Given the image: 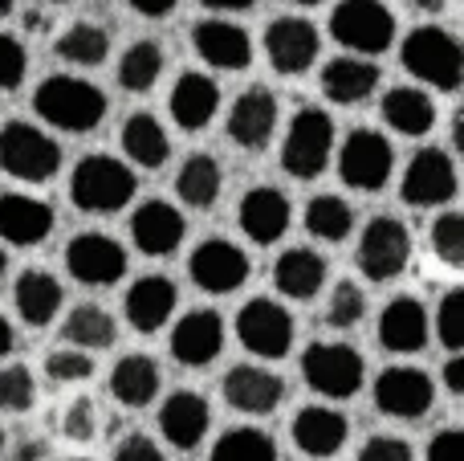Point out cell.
<instances>
[{
	"label": "cell",
	"mask_w": 464,
	"mask_h": 461,
	"mask_svg": "<svg viewBox=\"0 0 464 461\" xmlns=\"http://www.w3.org/2000/svg\"><path fill=\"white\" fill-rule=\"evenodd\" d=\"M33 111L57 131H94L106 119V94L86 78L53 74L37 86Z\"/></svg>",
	"instance_id": "cell-1"
},
{
	"label": "cell",
	"mask_w": 464,
	"mask_h": 461,
	"mask_svg": "<svg viewBox=\"0 0 464 461\" xmlns=\"http://www.w3.org/2000/svg\"><path fill=\"white\" fill-rule=\"evenodd\" d=\"M62 168V147L33 123H5L0 127V172L24 184H45Z\"/></svg>",
	"instance_id": "cell-2"
},
{
	"label": "cell",
	"mask_w": 464,
	"mask_h": 461,
	"mask_svg": "<svg viewBox=\"0 0 464 461\" xmlns=\"http://www.w3.org/2000/svg\"><path fill=\"white\" fill-rule=\"evenodd\" d=\"M135 168H127L114 155H86L73 168L70 196L82 212H119L135 196Z\"/></svg>",
	"instance_id": "cell-3"
},
{
	"label": "cell",
	"mask_w": 464,
	"mask_h": 461,
	"mask_svg": "<svg viewBox=\"0 0 464 461\" xmlns=\"http://www.w3.org/2000/svg\"><path fill=\"white\" fill-rule=\"evenodd\" d=\"M403 65L416 74L420 82H428L432 90H457L464 78V54L460 41L449 29L436 25H420L403 41Z\"/></svg>",
	"instance_id": "cell-4"
},
{
	"label": "cell",
	"mask_w": 464,
	"mask_h": 461,
	"mask_svg": "<svg viewBox=\"0 0 464 461\" xmlns=\"http://www.w3.org/2000/svg\"><path fill=\"white\" fill-rule=\"evenodd\" d=\"M330 152H334V123L318 106H302L289 119L285 143H281V168L294 180H314L326 172Z\"/></svg>",
	"instance_id": "cell-5"
},
{
	"label": "cell",
	"mask_w": 464,
	"mask_h": 461,
	"mask_svg": "<svg viewBox=\"0 0 464 461\" xmlns=\"http://www.w3.org/2000/svg\"><path fill=\"white\" fill-rule=\"evenodd\" d=\"M330 33L338 45H346L351 54L371 57L392 49L395 37V16L383 0H343L330 13Z\"/></svg>",
	"instance_id": "cell-6"
},
{
	"label": "cell",
	"mask_w": 464,
	"mask_h": 461,
	"mask_svg": "<svg viewBox=\"0 0 464 461\" xmlns=\"http://www.w3.org/2000/svg\"><path fill=\"white\" fill-rule=\"evenodd\" d=\"M302 376L318 397L346 400L362 388V356L351 343H310L302 356Z\"/></svg>",
	"instance_id": "cell-7"
},
{
	"label": "cell",
	"mask_w": 464,
	"mask_h": 461,
	"mask_svg": "<svg viewBox=\"0 0 464 461\" xmlns=\"http://www.w3.org/2000/svg\"><path fill=\"white\" fill-rule=\"evenodd\" d=\"M395 168V152L387 143V135L371 127H354L343 139V152H338V176L346 188H359V192H379V188L392 180Z\"/></svg>",
	"instance_id": "cell-8"
},
{
	"label": "cell",
	"mask_w": 464,
	"mask_h": 461,
	"mask_svg": "<svg viewBox=\"0 0 464 461\" xmlns=\"http://www.w3.org/2000/svg\"><path fill=\"white\" fill-rule=\"evenodd\" d=\"M359 270L371 278V282H392V278H400L403 270H408L411 261V237L408 229L400 225L395 217H375L367 221V229H362L359 237Z\"/></svg>",
	"instance_id": "cell-9"
},
{
	"label": "cell",
	"mask_w": 464,
	"mask_h": 461,
	"mask_svg": "<svg viewBox=\"0 0 464 461\" xmlns=\"http://www.w3.org/2000/svg\"><path fill=\"white\" fill-rule=\"evenodd\" d=\"M237 335L253 356L281 359V356H289V348H294V315L273 299H253L240 307Z\"/></svg>",
	"instance_id": "cell-10"
},
{
	"label": "cell",
	"mask_w": 464,
	"mask_h": 461,
	"mask_svg": "<svg viewBox=\"0 0 464 461\" xmlns=\"http://www.w3.org/2000/svg\"><path fill=\"white\" fill-rule=\"evenodd\" d=\"M457 196V163L440 147H420L403 172V201L416 209H436Z\"/></svg>",
	"instance_id": "cell-11"
},
{
	"label": "cell",
	"mask_w": 464,
	"mask_h": 461,
	"mask_svg": "<svg viewBox=\"0 0 464 461\" xmlns=\"http://www.w3.org/2000/svg\"><path fill=\"white\" fill-rule=\"evenodd\" d=\"M436 388L432 376L420 368H387L375 380V408L395 421H420L432 408Z\"/></svg>",
	"instance_id": "cell-12"
},
{
	"label": "cell",
	"mask_w": 464,
	"mask_h": 461,
	"mask_svg": "<svg viewBox=\"0 0 464 461\" xmlns=\"http://www.w3.org/2000/svg\"><path fill=\"white\" fill-rule=\"evenodd\" d=\"M188 274L200 290L208 294H232L237 286L248 282V253L240 245L225 241V237H212V241H200L188 258Z\"/></svg>",
	"instance_id": "cell-13"
},
{
	"label": "cell",
	"mask_w": 464,
	"mask_h": 461,
	"mask_svg": "<svg viewBox=\"0 0 464 461\" xmlns=\"http://www.w3.org/2000/svg\"><path fill=\"white\" fill-rule=\"evenodd\" d=\"M65 270L82 286H111L127 274V250L106 233H78L65 245Z\"/></svg>",
	"instance_id": "cell-14"
},
{
	"label": "cell",
	"mask_w": 464,
	"mask_h": 461,
	"mask_svg": "<svg viewBox=\"0 0 464 461\" xmlns=\"http://www.w3.org/2000/svg\"><path fill=\"white\" fill-rule=\"evenodd\" d=\"M318 29L302 16H277V21L265 29V54H269L273 70L277 74H302L318 62Z\"/></svg>",
	"instance_id": "cell-15"
},
{
	"label": "cell",
	"mask_w": 464,
	"mask_h": 461,
	"mask_svg": "<svg viewBox=\"0 0 464 461\" xmlns=\"http://www.w3.org/2000/svg\"><path fill=\"white\" fill-rule=\"evenodd\" d=\"M184 233H188L184 212L171 201H143L135 209V217H130V241H135V250L147 253V258H168V253H176Z\"/></svg>",
	"instance_id": "cell-16"
},
{
	"label": "cell",
	"mask_w": 464,
	"mask_h": 461,
	"mask_svg": "<svg viewBox=\"0 0 464 461\" xmlns=\"http://www.w3.org/2000/svg\"><path fill=\"white\" fill-rule=\"evenodd\" d=\"M225 351V319L217 310H188L171 331V356L184 368H204Z\"/></svg>",
	"instance_id": "cell-17"
},
{
	"label": "cell",
	"mask_w": 464,
	"mask_h": 461,
	"mask_svg": "<svg viewBox=\"0 0 464 461\" xmlns=\"http://www.w3.org/2000/svg\"><path fill=\"white\" fill-rule=\"evenodd\" d=\"M220 388H225L228 405L240 408V413H248V417L273 413V408L281 405V397H285V380H281L277 372H269V368H256V364L228 368Z\"/></svg>",
	"instance_id": "cell-18"
},
{
	"label": "cell",
	"mask_w": 464,
	"mask_h": 461,
	"mask_svg": "<svg viewBox=\"0 0 464 461\" xmlns=\"http://www.w3.org/2000/svg\"><path fill=\"white\" fill-rule=\"evenodd\" d=\"M273 131H277V98L265 86L245 90L228 111V139L245 152H261L269 147Z\"/></svg>",
	"instance_id": "cell-19"
},
{
	"label": "cell",
	"mask_w": 464,
	"mask_h": 461,
	"mask_svg": "<svg viewBox=\"0 0 464 461\" xmlns=\"http://www.w3.org/2000/svg\"><path fill=\"white\" fill-rule=\"evenodd\" d=\"M208 421H212L208 400L192 388L171 392L160 408V433L171 449H196L204 441V433H208Z\"/></svg>",
	"instance_id": "cell-20"
},
{
	"label": "cell",
	"mask_w": 464,
	"mask_h": 461,
	"mask_svg": "<svg viewBox=\"0 0 464 461\" xmlns=\"http://www.w3.org/2000/svg\"><path fill=\"white\" fill-rule=\"evenodd\" d=\"M53 209L37 196H24V192H0V237L8 245H41L49 233H53Z\"/></svg>",
	"instance_id": "cell-21"
},
{
	"label": "cell",
	"mask_w": 464,
	"mask_h": 461,
	"mask_svg": "<svg viewBox=\"0 0 464 461\" xmlns=\"http://www.w3.org/2000/svg\"><path fill=\"white\" fill-rule=\"evenodd\" d=\"M289 217H294V212H289L285 192H277V188H269V184L248 188L245 201H240V212H237L245 237L248 241H256V245L281 241L285 229H289Z\"/></svg>",
	"instance_id": "cell-22"
},
{
	"label": "cell",
	"mask_w": 464,
	"mask_h": 461,
	"mask_svg": "<svg viewBox=\"0 0 464 461\" xmlns=\"http://www.w3.org/2000/svg\"><path fill=\"white\" fill-rule=\"evenodd\" d=\"M176 302H179V290H176V282H171V278L147 274V278H139V282L127 290L122 310H127V323L135 327V331L155 335V331H163V323L171 319Z\"/></svg>",
	"instance_id": "cell-23"
},
{
	"label": "cell",
	"mask_w": 464,
	"mask_h": 461,
	"mask_svg": "<svg viewBox=\"0 0 464 461\" xmlns=\"http://www.w3.org/2000/svg\"><path fill=\"white\" fill-rule=\"evenodd\" d=\"M192 45H196V54L208 65H217V70H245V65L253 62V41H248V33L232 21H220V16L196 25Z\"/></svg>",
	"instance_id": "cell-24"
},
{
	"label": "cell",
	"mask_w": 464,
	"mask_h": 461,
	"mask_svg": "<svg viewBox=\"0 0 464 461\" xmlns=\"http://www.w3.org/2000/svg\"><path fill=\"white\" fill-rule=\"evenodd\" d=\"M379 343H383L387 351H395V356H411V351H420L428 343V310L420 299H411V294H400V299H392L383 307V315H379Z\"/></svg>",
	"instance_id": "cell-25"
},
{
	"label": "cell",
	"mask_w": 464,
	"mask_h": 461,
	"mask_svg": "<svg viewBox=\"0 0 464 461\" xmlns=\"http://www.w3.org/2000/svg\"><path fill=\"white\" fill-rule=\"evenodd\" d=\"M294 446L302 449L305 457H334L338 449L346 446V433H351V425H346L343 413H334V408L326 405H310L302 408V413L294 417Z\"/></svg>",
	"instance_id": "cell-26"
},
{
	"label": "cell",
	"mask_w": 464,
	"mask_h": 461,
	"mask_svg": "<svg viewBox=\"0 0 464 461\" xmlns=\"http://www.w3.org/2000/svg\"><path fill=\"white\" fill-rule=\"evenodd\" d=\"M220 111V86L200 70L179 74L176 90H171V119L184 131H200L217 119Z\"/></svg>",
	"instance_id": "cell-27"
},
{
	"label": "cell",
	"mask_w": 464,
	"mask_h": 461,
	"mask_svg": "<svg viewBox=\"0 0 464 461\" xmlns=\"http://www.w3.org/2000/svg\"><path fill=\"white\" fill-rule=\"evenodd\" d=\"M379 70L367 57H334L322 65V94L334 106H359L375 94Z\"/></svg>",
	"instance_id": "cell-28"
},
{
	"label": "cell",
	"mask_w": 464,
	"mask_h": 461,
	"mask_svg": "<svg viewBox=\"0 0 464 461\" xmlns=\"http://www.w3.org/2000/svg\"><path fill=\"white\" fill-rule=\"evenodd\" d=\"M273 286H277L285 299H297V302H310L314 294L326 286V258L305 245H294L277 258L273 266Z\"/></svg>",
	"instance_id": "cell-29"
},
{
	"label": "cell",
	"mask_w": 464,
	"mask_h": 461,
	"mask_svg": "<svg viewBox=\"0 0 464 461\" xmlns=\"http://www.w3.org/2000/svg\"><path fill=\"white\" fill-rule=\"evenodd\" d=\"M62 282L45 270H24L13 286V302H16V315L24 319L29 327H45L53 323V315L62 310Z\"/></svg>",
	"instance_id": "cell-30"
},
{
	"label": "cell",
	"mask_w": 464,
	"mask_h": 461,
	"mask_svg": "<svg viewBox=\"0 0 464 461\" xmlns=\"http://www.w3.org/2000/svg\"><path fill=\"white\" fill-rule=\"evenodd\" d=\"M160 364L151 356H122L111 372V392L122 408H147L160 397Z\"/></svg>",
	"instance_id": "cell-31"
},
{
	"label": "cell",
	"mask_w": 464,
	"mask_h": 461,
	"mask_svg": "<svg viewBox=\"0 0 464 461\" xmlns=\"http://www.w3.org/2000/svg\"><path fill=\"white\" fill-rule=\"evenodd\" d=\"M122 152H127V160L135 163V168L155 172V168L168 163L171 139H168V131H163V123L155 119V114L139 111L122 123Z\"/></svg>",
	"instance_id": "cell-32"
},
{
	"label": "cell",
	"mask_w": 464,
	"mask_h": 461,
	"mask_svg": "<svg viewBox=\"0 0 464 461\" xmlns=\"http://www.w3.org/2000/svg\"><path fill=\"white\" fill-rule=\"evenodd\" d=\"M383 123L400 135H428L436 123V103L420 86H395L383 94Z\"/></svg>",
	"instance_id": "cell-33"
},
{
	"label": "cell",
	"mask_w": 464,
	"mask_h": 461,
	"mask_svg": "<svg viewBox=\"0 0 464 461\" xmlns=\"http://www.w3.org/2000/svg\"><path fill=\"white\" fill-rule=\"evenodd\" d=\"M220 188H225L220 163L212 160V155H204V152L188 155L184 168H179V176H176L179 201L192 204V209H212V204L220 201Z\"/></svg>",
	"instance_id": "cell-34"
},
{
	"label": "cell",
	"mask_w": 464,
	"mask_h": 461,
	"mask_svg": "<svg viewBox=\"0 0 464 461\" xmlns=\"http://www.w3.org/2000/svg\"><path fill=\"white\" fill-rule=\"evenodd\" d=\"M62 335H65V343L78 351H102V348H111L119 331H114V319L106 315L102 307L86 302V307H73L70 315H65Z\"/></svg>",
	"instance_id": "cell-35"
},
{
	"label": "cell",
	"mask_w": 464,
	"mask_h": 461,
	"mask_svg": "<svg viewBox=\"0 0 464 461\" xmlns=\"http://www.w3.org/2000/svg\"><path fill=\"white\" fill-rule=\"evenodd\" d=\"M305 229H310L318 241H346L354 229V209L343 201V196H314L310 204H305Z\"/></svg>",
	"instance_id": "cell-36"
},
{
	"label": "cell",
	"mask_w": 464,
	"mask_h": 461,
	"mask_svg": "<svg viewBox=\"0 0 464 461\" xmlns=\"http://www.w3.org/2000/svg\"><path fill=\"white\" fill-rule=\"evenodd\" d=\"M160 74H163V49L155 45V41H135V45H127V54H122V62H119L122 90L147 94V90L160 82Z\"/></svg>",
	"instance_id": "cell-37"
},
{
	"label": "cell",
	"mask_w": 464,
	"mask_h": 461,
	"mask_svg": "<svg viewBox=\"0 0 464 461\" xmlns=\"http://www.w3.org/2000/svg\"><path fill=\"white\" fill-rule=\"evenodd\" d=\"M106 54H111V33L98 29L90 21H78L57 37V57L73 65H102Z\"/></svg>",
	"instance_id": "cell-38"
},
{
	"label": "cell",
	"mask_w": 464,
	"mask_h": 461,
	"mask_svg": "<svg viewBox=\"0 0 464 461\" xmlns=\"http://www.w3.org/2000/svg\"><path fill=\"white\" fill-rule=\"evenodd\" d=\"M212 461H277V441L265 429H228L212 446Z\"/></svg>",
	"instance_id": "cell-39"
},
{
	"label": "cell",
	"mask_w": 464,
	"mask_h": 461,
	"mask_svg": "<svg viewBox=\"0 0 464 461\" xmlns=\"http://www.w3.org/2000/svg\"><path fill=\"white\" fill-rule=\"evenodd\" d=\"M37 400V384L24 364L0 368V413H29Z\"/></svg>",
	"instance_id": "cell-40"
},
{
	"label": "cell",
	"mask_w": 464,
	"mask_h": 461,
	"mask_svg": "<svg viewBox=\"0 0 464 461\" xmlns=\"http://www.w3.org/2000/svg\"><path fill=\"white\" fill-rule=\"evenodd\" d=\"M432 250L444 266H464V217L460 212H444L432 225Z\"/></svg>",
	"instance_id": "cell-41"
},
{
	"label": "cell",
	"mask_w": 464,
	"mask_h": 461,
	"mask_svg": "<svg viewBox=\"0 0 464 461\" xmlns=\"http://www.w3.org/2000/svg\"><path fill=\"white\" fill-rule=\"evenodd\" d=\"M436 331H440V343L457 356L464 348V290H449L440 299V310H436Z\"/></svg>",
	"instance_id": "cell-42"
},
{
	"label": "cell",
	"mask_w": 464,
	"mask_h": 461,
	"mask_svg": "<svg viewBox=\"0 0 464 461\" xmlns=\"http://www.w3.org/2000/svg\"><path fill=\"white\" fill-rule=\"evenodd\" d=\"M362 315H367V299H362V290L354 282H338L334 294H330L326 323L330 327H354Z\"/></svg>",
	"instance_id": "cell-43"
},
{
	"label": "cell",
	"mask_w": 464,
	"mask_h": 461,
	"mask_svg": "<svg viewBox=\"0 0 464 461\" xmlns=\"http://www.w3.org/2000/svg\"><path fill=\"white\" fill-rule=\"evenodd\" d=\"M45 376L57 384H73V380H90L94 376V359L78 348H62V351H49L45 359Z\"/></svg>",
	"instance_id": "cell-44"
},
{
	"label": "cell",
	"mask_w": 464,
	"mask_h": 461,
	"mask_svg": "<svg viewBox=\"0 0 464 461\" xmlns=\"http://www.w3.org/2000/svg\"><path fill=\"white\" fill-rule=\"evenodd\" d=\"M62 433L70 441H78V446L94 441V433H98V408H94V400H90V397L73 400V405L65 408V417H62Z\"/></svg>",
	"instance_id": "cell-45"
},
{
	"label": "cell",
	"mask_w": 464,
	"mask_h": 461,
	"mask_svg": "<svg viewBox=\"0 0 464 461\" xmlns=\"http://www.w3.org/2000/svg\"><path fill=\"white\" fill-rule=\"evenodd\" d=\"M24 70H29V54L16 37L0 33V90H16L24 82Z\"/></svg>",
	"instance_id": "cell-46"
},
{
	"label": "cell",
	"mask_w": 464,
	"mask_h": 461,
	"mask_svg": "<svg viewBox=\"0 0 464 461\" xmlns=\"http://www.w3.org/2000/svg\"><path fill=\"white\" fill-rule=\"evenodd\" d=\"M359 461H411V446L400 437H371L359 449Z\"/></svg>",
	"instance_id": "cell-47"
},
{
	"label": "cell",
	"mask_w": 464,
	"mask_h": 461,
	"mask_svg": "<svg viewBox=\"0 0 464 461\" xmlns=\"http://www.w3.org/2000/svg\"><path fill=\"white\" fill-rule=\"evenodd\" d=\"M114 461H168V457H163V449L155 446L151 437H143V433H130V437L122 441L119 449H114Z\"/></svg>",
	"instance_id": "cell-48"
},
{
	"label": "cell",
	"mask_w": 464,
	"mask_h": 461,
	"mask_svg": "<svg viewBox=\"0 0 464 461\" xmlns=\"http://www.w3.org/2000/svg\"><path fill=\"white\" fill-rule=\"evenodd\" d=\"M428 461H464V429H444L428 446Z\"/></svg>",
	"instance_id": "cell-49"
},
{
	"label": "cell",
	"mask_w": 464,
	"mask_h": 461,
	"mask_svg": "<svg viewBox=\"0 0 464 461\" xmlns=\"http://www.w3.org/2000/svg\"><path fill=\"white\" fill-rule=\"evenodd\" d=\"M444 384H449L452 397H460L464 392V359L460 356H452L449 364H444Z\"/></svg>",
	"instance_id": "cell-50"
},
{
	"label": "cell",
	"mask_w": 464,
	"mask_h": 461,
	"mask_svg": "<svg viewBox=\"0 0 464 461\" xmlns=\"http://www.w3.org/2000/svg\"><path fill=\"white\" fill-rule=\"evenodd\" d=\"M127 5L143 16H168L171 8H176V0H127Z\"/></svg>",
	"instance_id": "cell-51"
},
{
	"label": "cell",
	"mask_w": 464,
	"mask_h": 461,
	"mask_svg": "<svg viewBox=\"0 0 464 461\" xmlns=\"http://www.w3.org/2000/svg\"><path fill=\"white\" fill-rule=\"evenodd\" d=\"M200 5L217 8V13H240V8H253V0H200Z\"/></svg>",
	"instance_id": "cell-52"
},
{
	"label": "cell",
	"mask_w": 464,
	"mask_h": 461,
	"mask_svg": "<svg viewBox=\"0 0 464 461\" xmlns=\"http://www.w3.org/2000/svg\"><path fill=\"white\" fill-rule=\"evenodd\" d=\"M13 343H16V335H13V327H8V319L0 315V359L13 351Z\"/></svg>",
	"instance_id": "cell-53"
},
{
	"label": "cell",
	"mask_w": 464,
	"mask_h": 461,
	"mask_svg": "<svg viewBox=\"0 0 464 461\" xmlns=\"http://www.w3.org/2000/svg\"><path fill=\"white\" fill-rule=\"evenodd\" d=\"M411 5H416V8H424V13H440V8L449 5V0H411Z\"/></svg>",
	"instance_id": "cell-54"
},
{
	"label": "cell",
	"mask_w": 464,
	"mask_h": 461,
	"mask_svg": "<svg viewBox=\"0 0 464 461\" xmlns=\"http://www.w3.org/2000/svg\"><path fill=\"white\" fill-rule=\"evenodd\" d=\"M8 8H13V0H0V16H8Z\"/></svg>",
	"instance_id": "cell-55"
},
{
	"label": "cell",
	"mask_w": 464,
	"mask_h": 461,
	"mask_svg": "<svg viewBox=\"0 0 464 461\" xmlns=\"http://www.w3.org/2000/svg\"><path fill=\"white\" fill-rule=\"evenodd\" d=\"M294 5H322V0H294Z\"/></svg>",
	"instance_id": "cell-56"
},
{
	"label": "cell",
	"mask_w": 464,
	"mask_h": 461,
	"mask_svg": "<svg viewBox=\"0 0 464 461\" xmlns=\"http://www.w3.org/2000/svg\"><path fill=\"white\" fill-rule=\"evenodd\" d=\"M0 278H5V250H0Z\"/></svg>",
	"instance_id": "cell-57"
},
{
	"label": "cell",
	"mask_w": 464,
	"mask_h": 461,
	"mask_svg": "<svg viewBox=\"0 0 464 461\" xmlns=\"http://www.w3.org/2000/svg\"><path fill=\"white\" fill-rule=\"evenodd\" d=\"M0 454H5V433H0Z\"/></svg>",
	"instance_id": "cell-58"
},
{
	"label": "cell",
	"mask_w": 464,
	"mask_h": 461,
	"mask_svg": "<svg viewBox=\"0 0 464 461\" xmlns=\"http://www.w3.org/2000/svg\"><path fill=\"white\" fill-rule=\"evenodd\" d=\"M45 5H65V0H45Z\"/></svg>",
	"instance_id": "cell-59"
},
{
	"label": "cell",
	"mask_w": 464,
	"mask_h": 461,
	"mask_svg": "<svg viewBox=\"0 0 464 461\" xmlns=\"http://www.w3.org/2000/svg\"><path fill=\"white\" fill-rule=\"evenodd\" d=\"M73 461H82V457H73Z\"/></svg>",
	"instance_id": "cell-60"
}]
</instances>
